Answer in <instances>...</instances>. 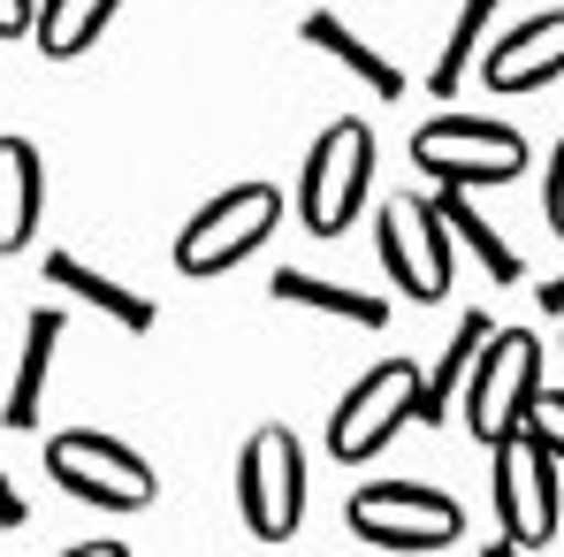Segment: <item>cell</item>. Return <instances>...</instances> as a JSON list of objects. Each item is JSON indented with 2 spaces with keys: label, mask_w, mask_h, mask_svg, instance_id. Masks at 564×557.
<instances>
[{
  "label": "cell",
  "mask_w": 564,
  "mask_h": 557,
  "mask_svg": "<svg viewBox=\"0 0 564 557\" xmlns=\"http://www.w3.org/2000/svg\"><path fill=\"white\" fill-rule=\"evenodd\" d=\"M46 481L93 512H145L161 496V473L145 465V451H130L122 436H99V428L46 436Z\"/></svg>",
  "instance_id": "cell-1"
},
{
  "label": "cell",
  "mask_w": 564,
  "mask_h": 557,
  "mask_svg": "<svg viewBox=\"0 0 564 557\" xmlns=\"http://www.w3.org/2000/svg\"><path fill=\"white\" fill-rule=\"evenodd\" d=\"M488 496H496V543L511 550H550V535L564 527V465L519 428L511 443H496L488 459Z\"/></svg>",
  "instance_id": "cell-2"
},
{
  "label": "cell",
  "mask_w": 564,
  "mask_h": 557,
  "mask_svg": "<svg viewBox=\"0 0 564 557\" xmlns=\"http://www.w3.org/2000/svg\"><path fill=\"white\" fill-rule=\"evenodd\" d=\"M412 169L435 176L443 191L511 184V176H527V138L488 115H435L412 130Z\"/></svg>",
  "instance_id": "cell-3"
},
{
  "label": "cell",
  "mask_w": 564,
  "mask_h": 557,
  "mask_svg": "<svg viewBox=\"0 0 564 557\" xmlns=\"http://www.w3.org/2000/svg\"><path fill=\"white\" fill-rule=\"evenodd\" d=\"M367 184H375V130L367 122H328L313 146H305V169H297V222L313 237H344L367 206Z\"/></svg>",
  "instance_id": "cell-4"
},
{
  "label": "cell",
  "mask_w": 564,
  "mask_h": 557,
  "mask_svg": "<svg viewBox=\"0 0 564 557\" xmlns=\"http://www.w3.org/2000/svg\"><path fill=\"white\" fill-rule=\"evenodd\" d=\"M534 397H542V344H534L527 329H496V336H488V352L473 360L466 389H458L466 428L496 451V443H511V436L527 428Z\"/></svg>",
  "instance_id": "cell-5"
},
{
  "label": "cell",
  "mask_w": 564,
  "mask_h": 557,
  "mask_svg": "<svg viewBox=\"0 0 564 557\" xmlns=\"http://www.w3.org/2000/svg\"><path fill=\"white\" fill-rule=\"evenodd\" d=\"M282 222V191L275 184H229L214 191L184 229H176V268L184 276H229L245 268V253H260Z\"/></svg>",
  "instance_id": "cell-6"
},
{
  "label": "cell",
  "mask_w": 564,
  "mask_h": 557,
  "mask_svg": "<svg viewBox=\"0 0 564 557\" xmlns=\"http://www.w3.org/2000/svg\"><path fill=\"white\" fill-rule=\"evenodd\" d=\"M344 527L375 550H451L466 535V512L420 481H367V489H351Z\"/></svg>",
  "instance_id": "cell-7"
},
{
  "label": "cell",
  "mask_w": 564,
  "mask_h": 557,
  "mask_svg": "<svg viewBox=\"0 0 564 557\" xmlns=\"http://www.w3.org/2000/svg\"><path fill=\"white\" fill-rule=\"evenodd\" d=\"M237 512H245V535L260 543H290L297 519H305V451L290 428H252L245 451H237Z\"/></svg>",
  "instance_id": "cell-8"
},
{
  "label": "cell",
  "mask_w": 564,
  "mask_h": 557,
  "mask_svg": "<svg viewBox=\"0 0 564 557\" xmlns=\"http://www.w3.org/2000/svg\"><path fill=\"white\" fill-rule=\"evenodd\" d=\"M412 420H420V367L412 360H381L328 413V451L344 465H359V459H375V451H389Z\"/></svg>",
  "instance_id": "cell-9"
},
{
  "label": "cell",
  "mask_w": 564,
  "mask_h": 557,
  "mask_svg": "<svg viewBox=\"0 0 564 557\" xmlns=\"http://www.w3.org/2000/svg\"><path fill=\"white\" fill-rule=\"evenodd\" d=\"M375 245H381V268L389 282L412 298V306H435L443 290H451V229H443V214H435V199H389L375 222Z\"/></svg>",
  "instance_id": "cell-10"
},
{
  "label": "cell",
  "mask_w": 564,
  "mask_h": 557,
  "mask_svg": "<svg viewBox=\"0 0 564 557\" xmlns=\"http://www.w3.org/2000/svg\"><path fill=\"white\" fill-rule=\"evenodd\" d=\"M564 77V0L534 8L527 23H511L488 54H480V85L488 93H542Z\"/></svg>",
  "instance_id": "cell-11"
},
{
  "label": "cell",
  "mask_w": 564,
  "mask_h": 557,
  "mask_svg": "<svg viewBox=\"0 0 564 557\" xmlns=\"http://www.w3.org/2000/svg\"><path fill=\"white\" fill-rule=\"evenodd\" d=\"M46 282H54L62 298H85L93 313H107L122 336H145V329L161 321V306H153L145 290H130V282H115V276H99V268H85L77 253H46Z\"/></svg>",
  "instance_id": "cell-12"
},
{
  "label": "cell",
  "mask_w": 564,
  "mask_h": 557,
  "mask_svg": "<svg viewBox=\"0 0 564 557\" xmlns=\"http://www.w3.org/2000/svg\"><path fill=\"white\" fill-rule=\"evenodd\" d=\"M39 199H46L39 146L31 138H0V260L39 237Z\"/></svg>",
  "instance_id": "cell-13"
},
{
  "label": "cell",
  "mask_w": 564,
  "mask_h": 557,
  "mask_svg": "<svg viewBox=\"0 0 564 557\" xmlns=\"http://www.w3.org/2000/svg\"><path fill=\"white\" fill-rule=\"evenodd\" d=\"M62 313L54 306H39L31 321H23V360H15V389H8V405H0V420L8 428H39V413H46V382H54V352H62Z\"/></svg>",
  "instance_id": "cell-14"
},
{
  "label": "cell",
  "mask_w": 564,
  "mask_h": 557,
  "mask_svg": "<svg viewBox=\"0 0 564 557\" xmlns=\"http://www.w3.org/2000/svg\"><path fill=\"white\" fill-rule=\"evenodd\" d=\"M297 39H305V46H321L328 62H344V69H351L375 99H404V69H397L381 46H367L344 15H328V8H321V15H305V23H297Z\"/></svg>",
  "instance_id": "cell-15"
},
{
  "label": "cell",
  "mask_w": 564,
  "mask_h": 557,
  "mask_svg": "<svg viewBox=\"0 0 564 557\" xmlns=\"http://www.w3.org/2000/svg\"><path fill=\"white\" fill-rule=\"evenodd\" d=\"M488 336H496V321H488V306H473L466 321L451 329V344H443V360L420 374V420L435 428L451 405H458V389H466V374H473V360L488 352Z\"/></svg>",
  "instance_id": "cell-16"
},
{
  "label": "cell",
  "mask_w": 564,
  "mask_h": 557,
  "mask_svg": "<svg viewBox=\"0 0 564 557\" xmlns=\"http://www.w3.org/2000/svg\"><path fill=\"white\" fill-rule=\"evenodd\" d=\"M275 306H305V313H328V321H351V329H389V298L344 290L328 276H297V268H275Z\"/></svg>",
  "instance_id": "cell-17"
},
{
  "label": "cell",
  "mask_w": 564,
  "mask_h": 557,
  "mask_svg": "<svg viewBox=\"0 0 564 557\" xmlns=\"http://www.w3.org/2000/svg\"><path fill=\"white\" fill-rule=\"evenodd\" d=\"M435 214H443V229H451V245H466L473 260L488 268V282H519L527 268H519V253L488 229V214L473 206V191H435Z\"/></svg>",
  "instance_id": "cell-18"
},
{
  "label": "cell",
  "mask_w": 564,
  "mask_h": 557,
  "mask_svg": "<svg viewBox=\"0 0 564 557\" xmlns=\"http://www.w3.org/2000/svg\"><path fill=\"white\" fill-rule=\"evenodd\" d=\"M115 8H122V0H39L31 39H39V54H46V62H69V54H85L99 31L115 23Z\"/></svg>",
  "instance_id": "cell-19"
},
{
  "label": "cell",
  "mask_w": 564,
  "mask_h": 557,
  "mask_svg": "<svg viewBox=\"0 0 564 557\" xmlns=\"http://www.w3.org/2000/svg\"><path fill=\"white\" fill-rule=\"evenodd\" d=\"M488 23H496V0H458V23H451V39H443V54H435V69H427V93L435 99H451L466 85V69L480 62Z\"/></svg>",
  "instance_id": "cell-20"
},
{
  "label": "cell",
  "mask_w": 564,
  "mask_h": 557,
  "mask_svg": "<svg viewBox=\"0 0 564 557\" xmlns=\"http://www.w3.org/2000/svg\"><path fill=\"white\" fill-rule=\"evenodd\" d=\"M527 436H534V443H542V451L564 465V389H542V397H534V413H527Z\"/></svg>",
  "instance_id": "cell-21"
},
{
  "label": "cell",
  "mask_w": 564,
  "mask_h": 557,
  "mask_svg": "<svg viewBox=\"0 0 564 557\" xmlns=\"http://www.w3.org/2000/svg\"><path fill=\"white\" fill-rule=\"evenodd\" d=\"M542 206H550V229L564 237V138H557V153H550V184H542Z\"/></svg>",
  "instance_id": "cell-22"
},
{
  "label": "cell",
  "mask_w": 564,
  "mask_h": 557,
  "mask_svg": "<svg viewBox=\"0 0 564 557\" xmlns=\"http://www.w3.org/2000/svg\"><path fill=\"white\" fill-rule=\"evenodd\" d=\"M39 23V0H0V39H31Z\"/></svg>",
  "instance_id": "cell-23"
},
{
  "label": "cell",
  "mask_w": 564,
  "mask_h": 557,
  "mask_svg": "<svg viewBox=\"0 0 564 557\" xmlns=\"http://www.w3.org/2000/svg\"><path fill=\"white\" fill-rule=\"evenodd\" d=\"M31 512H23V496H15V481H8V465H0V527H23Z\"/></svg>",
  "instance_id": "cell-24"
},
{
  "label": "cell",
  "mask_w": 564,
  "mask_h": 557,
  "mask_svg": "<svg viewBox=\"0 0 564 557\" xmlns=\"http://www.w3.org/2000/svg\"><path fill=\"white\" fill-rule=\"evenodd\" d=\"M54 557H130L122 543H77V550H54Z\"/></svg>",
  "instance_id": "cell-25"
},
{
  "label": "cell",
  "mask_w": 564,
  "mask_h": 557,
  "mask_svg": "<svg viewBox=\"0 0 564 557\" xmlns=\"http://www.w3.org/2000/svg\"><path fill=\"white\" fill-rule=\"evenodd\" d=\"M534 298H542V313H564V276H550L542 290H534Z\"/></svg>",
  "instance_id": "cell-26"
},
{
  "label": "cell",
  "mask_w": 564,
  "mask_h": 557,
  "mask_svg": "<svg viewBox=\"0 0 564 557\" xmlns=\"http://www.w3.org/2000/svg\"><path fill=\"white\" fill-rule=\"evenodd\" d=\"M488 557H527V550H511V543H496V550H488Z\"/></svg>",
  "instance_id": "cell-27"
},
{
  "label": "cell",
  "mask_w": 564,
  "mask_h": 557,
  "mask_svg": "<svg viewBox=\"0 0 564 557\" xmlns=\"http://www.w3.org/2000/svg\"><path fill=\"white\" fill-rule=\"evenodd\" d=\"M542 8H557V0H542Z\"/></svg>",
  "instance_id": "cell-28"
}]
</instances>
